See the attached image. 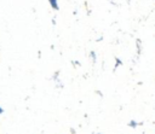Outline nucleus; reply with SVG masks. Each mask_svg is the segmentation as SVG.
<instances>
[{
  "label": "nucleus",
  "instance_id": "obj_1",
  "mask_svg": "<svg viewBox=\"0 0 155 134\" xmlns=\"http://www.w3.org/2000/svg\"><path fill=\"white\" fill-rule=\"evenodd\" d=\"M50 1H51V5L53 6V8H55V9H58V6L56 5V0H50Z\"/></svg>",
  "mask_w": 155,
  "mask_h": 134
}]
</instances>
